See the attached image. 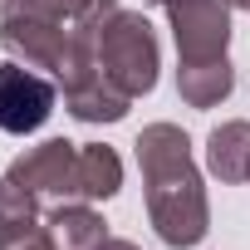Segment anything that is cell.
<instances>
[{"label":"cell","mask_w":250,"mask_h":250,"mask_svg":"<svg viewBox=\"0 0 250 250\" xmlns=\"http://www.w3.org/2000/svg\"><path fill=\"white\" fill-rule=\"evenodd\" d=\"M98 250H138V245H133V240H103Z\"/></svg>","instance_id":"14"},{"label":"cell","mask_w":250,"mask_h":250,"mask_svg":"<svg viewBox=\"0 0 250 250\" xmlns=\"http://www.w3.org/2000/svg\"><path fill=\"white\" fill-rule=\"evenodd\" d=\"M226 5H235V10H245V15H250V0H226Z\"/></svg>","instance_id":"15"},{"label":"cell","mask_w":250,"mask_h":250,"mask_svg":"<svg viewBox=\"0 0 250 250\" xmlns=\"http://www.w3.org/2000/svg\"><path fill=\"white\" fill-rule=\"evenodd\" d=\"M138 167H143V187H147V216L157 226V235L172 250L201 245L211 230V206H206V187L201 172L191 162V143L177 123H152L138 133Z\"/></svg>","instance_id":"1"},{"label":"cell","mask_w":250,"mask_h":250,"mask_svg":"<svg viewBox=\"0 0 250 250\" xmlns=\"http://www.w3.org/2000/svg\"><path fill=\"white\" fill-rule=\"evenodd\" d=\"M69 30L44 25V20H25V15H0V44H5V54L30 64V69H44V74H59L64 49H69Z\"/></svg>","instance_id":"6"},{"label":"cell","mask_w":250,"mask_h":250,"mask_svg":"<svg viewBox=\"0 0 250 250\" xmlns=\"http://www.w3.org/2000/svg\"><path fill=\"white\" fill-rule=\"evenodd\" d=\"M206 167L221 182H245V167H250V123L230 118V123H221V128H211V138H206Z\"/></svg>","instance_id":"8"},{"label":"cell","mask_w":250,"mask_h":250,"mask_svg":"<svg viewBox=\"0 0 250 250\" xmlns=\"http://www.w3.org/2000/svg\"><path fill=\"white\" fill-rule=\"evenodd\" d=\"M5 177H15L20 187H30V191L44 196V201H74V196H79V143L49 138V143L20 152Z\"/></svg>","instance_id":"5"},{"label":"cell","mask_w":250,"mask_h":250,"mask_svg":"<svg viewBox=\"0 0 250 250\" xmlns=\"http://www.w3.org/2000/svg\"><path fill=\"white\" fill-rule=\"evenodd\" d=\"M235 88V69L230 59H206V64H177V93L187 108H216L221 98H230Z\"/></svg>","instance_id":"7"},{"label":"cell","mask_w":250,"mask_h":250,"mask_svg":"<svg viewBox=\"0 0 250 250\" xmlns=\"http://www.w3.org/2000/svg\"><path fill=\"white\" fill-rule=\"evenodd\" d=\"M0 250H59V245H54L49 226H30V230H20V235H5Z\"/></svg>","instance_id":"13"},{"label":"cell","mask_w":250,"mask_h":250,"mask_svg":"<svg viewBox=\"0 0 250 250\" xmlns=\"http://www.w3.org/2000/svg\"><path fill=\"white\" fill-rule=\"evenodd\" d=\"M93 10V0H0V15H25V20H44V25H79Z\"/></svg>","instance_id":"12"},{"label":"cell","mask_w":250,"mask_h":250,"mask_svg":"<svg viewBox=\"0 0 250 250\" xmlns=\"http://www.w3.org/2000/svg\"><path fill=\"white\" fill-rule=\"evenodd\" d=\"M49 235H54L59 250H98V245L108 240V226H103L98 211H88V206H69V201H64V206L49 216Z\"/></svg>","instance_id":"10"},{"label":"cell","mask_w":250,"mask_h":250,"mask_svg":"<svg viewBox=\"0 0 250 250\" xmlns=\"http://www.w3.org/2000/svg\"><path fill=\"white\" fill-rule=\"evenodd\" d=\"M167 20L182 64H206L221 59L230 44V5L226 0H167Z\"/></svg>","instance_id":"3"},{"label":"cell","mask_w":250,"mask_h":250,"mask_svg":"<svg viewBox=\"0 0 250 250\" xmlns=\"http://www.w3.org/2000/svg\"><path fill=\"white\" fill-rule=\"evenodd\" d=\"M54 98H59V83L44 79L40 69L10 59V64H0V133H35L44 128V118L54 113Z\"/></svg>","instance_id":"4"},{"label":"cell","mask_w":250,"mask_h":250,"mask_svg":"<svg viewBox=\"0 0 250 250\" xmlns=\"http://www.w3.org/2000/svg\"><path fill=\"white\" fill-rule=\"evenodd\" d=\"M83 25L93 35V64L118 93H128V98L152 93L157 69H162V49H157L147 15L118 5V0H93Z\"/></svg>","instance_id":"2"},{"label":"cell","mask_w":250,"mask_h":250,"mask_svg":"<svg viewBox=\"0 0 250 250\" xmlns=\"http://www.w3.org/2000/svg\"><path fill=\"white\" fill-rule=\"evenodd\" d=\"M118 187H123V162H118V152L103 147V143L79 147V196H83V201H108V196H118Z\"/></svg>","instance_id":"9"},{"label":"cell","mask_w":250,"mask_h":250,"mask_svg":"<svg viewBox=\"0 0 250 250\" xmlns=\"http://www.w3.org/2000/svg\"><path fill=\"white\" fill-rule=\"evenodd\" d=\"M157 5H167V0H157Z\"/></svg>","instance_id":"17"},{"label":"cell","mask_w":250,"mask_h":250,"mask_svg":"<svg viewBox=\"0 0 250 250\" xmlns=\"http://www.w3.org/2000/svg\"><path fill=\"white\" fill-rule=\"evenodd\" d=\"M245 182H250V167H245Z\"/></svg>","instance_id":"16"},{"label":"cell","mask_w":250,"mask_h":250,"mask_svg":"<svg viewBox=\"0 0 250 250\" xmlns=\"http://www.w3.org/2000/svg\"><path fill=\"white\" fill-rule=\"evenodd\" d=\"M35 211H40V196H35L30 187H20L15 177H0V240L40 226Z\"/></svg>","instance_id":"11"}]
</instances>
